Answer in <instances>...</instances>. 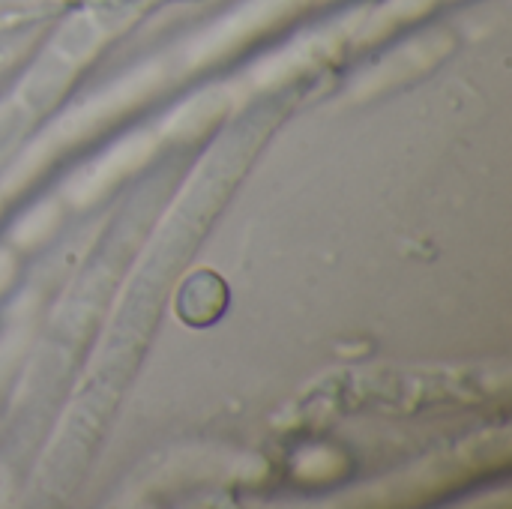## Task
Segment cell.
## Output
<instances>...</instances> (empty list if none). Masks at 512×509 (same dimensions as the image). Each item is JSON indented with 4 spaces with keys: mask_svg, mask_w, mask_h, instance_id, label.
I'll use <instances>...</instances> for the list:
<instances>
[{
    "mask_svg": "<svg viewBox=\"0 0 512 509\" xmlns=\"http://www.w3.org/2000/svg\"><path fill=\"white\" fill-rule=\"evenodd\" d=\"M231 306V288L216 270H195L183 279L174 297L177 318L192 330L213 327Z\"/></svg>",
    "mask_w": 512,
    "mask_h": 509,
    "instance_id": "6da1fadb",
    "label": "cell"
}]
</instances>
